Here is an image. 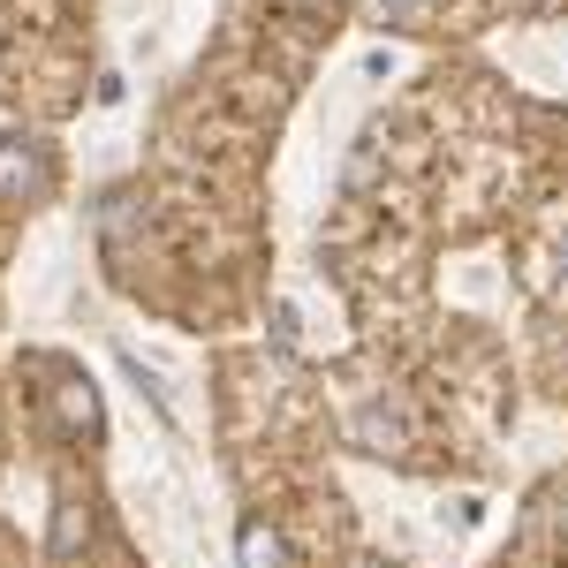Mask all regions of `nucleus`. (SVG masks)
<instances>
[{
	"mask_svg": "<svg viewBox=\"0 0 568 568\" xmlns=\"http://www.w3.org/2000/svg\"><path fill=\"white\" fill-rule=\"evenodd\" d=\"M235 554H243V568H288V538L251 516V524H243V538H235Z\"/></svg>",
	"mask_w": 568,
	"mask_h": 568,
	"instance_id": "obj_1",
	"label": "nucleus"
},
{
	"mask_svg": "<svg viewBox=\"0 0 568 568\" xmlns=\"http://www.w3.org/2000/svg\"><path fill=\"white\" fill-rule=\"evenodd\" d=\"M91 500H77V493H61V524H53V561H69L77 546L91 538V516H84Z\"/></svg>",
	"mask_w": 568,
	"mask_h": 568,
	"instance_id": "obj_2",
	"label": "nucleus"
},
{
	"mask_svg": "<svg viewBox=\"0 0 568 568\" xmlns=\"http://www.w3.org/2000/svg\"><path fill=\"white\" fill-rule=\"evenodd\" d=\"M417 8H425V0H379V16H387V23H409Z\"/></svg>",
	"mask_w": 568,
	"mask_h": 568,
	"instance_id": "obj_3",
	"label": "nucleus"
}]
</instances>
